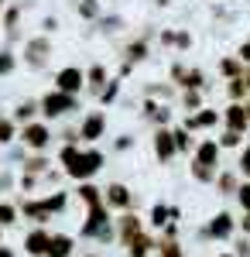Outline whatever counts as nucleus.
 <instances>
[{"label": "nucleus", "mask_w": 250, "mask_h": 257, "mask_svg": "<svg viewBox=\"0 0 250 257\" xmlns=\"http://www.w3.org/2000/svg\"><path fill=\"white\" fill-rule=\"evenodd\" d=\"M69 206V192H52V196H41V199H21V213H24V219H31L35 226H45L48 219L55 216V213H62Z\"/></svg>", "instance_id": "1"}, {"label": "nucleus", "mask_w": 250, "mask_h": 257, "mask_svg": "<svg viewBox=\"0 0 250 257\" xmlns=\"http://www.w3.org/2000/svg\"><path fill=\"white\" fill-rule=\"evenodd\" d=\"M113 226H116V219H110V206H106V202H99V206H89V209H86V223L79 226V237L106 243V240L116 237Z\"/></svg>", "instance_id": "2"}, {"label": "nucleus", "mask_w": 250, "mask_h": 257, "mask_svg": "<svg viewBox=\"0 0 250 257\" xmlns=\"http://www.w3.org/2000/svg\"><path fill=\"white\" fill-rule=\"evenodd\" d=\"M52 38L48 35H31V38L24 41V48H21V62H24V69H31V72H41L48 62H52Z\"/></svg>", "instance_id": "3"}, {"label": "nucleus", "mask_w": 250, "mask_h": 257, "mask_svg": "<svg viewBox=\"0 0 250 257\" xmlns=\"http://www.w3.org/2000/svg\"><path fill=\"white\" fill-rule=\"evenodd\" d=\"M38 103H41V117L45 120H62V117H69L72 110H79V96L62 93V89H48Z\"/></svg>", "instance_id": "4"}, {"label": "nucleus", "mask_w": 250, "mask_h": 257, "mask_svg": "<svg viewBox=\"0 0 250 257\" xmlns=\"http://www.w3.org/2000/svg\"><path fill=\"white\" fill-rule=\"evenodd\" d=\"M18 141L28 148V151L45 155V151L52 148V123H48V120H31V123H24V127H21Z\"/></svg>", "instance_id": "5"}, {"label": "nucleus", "mask_w": 250, "mask_h": 257, "mask_svg": "<svg viewBox=\"0 0 250 257\" xmlns=\"http://www.w3.org/2000/svg\"><path fill=\"white\" fill-rule=\"evenodd\" d=\"M148 55H151V41H148V35H137V38L127 41V45H123V62H120V79L131 76Z\"/></svg>", "instance_id": "6"}, {"label": "nucleus", "mask_w": 250, "mask_h": 257, "mask_svg": "<svg viewBox=\"0 0 250 257\" xmlns=\"http://www.w3.org/2000/svg\"><path fill=\"white\" fill-rule=\"evenodd\" d=\"M168 79L178 86V93H182V89H206V72H202L199 65L175 62L172 69H168Z\"/></svg>", "instance_id": "7"}, {"label": "nucleus", "mask_w": 250, "mask_h": 257, "mask_svg": "<svg viewBox=\"0 0 250 257\" xmlns=\"http://www.w3.org/2000/svg\"><path fill=\"white\" fill-rule=\"evenodd\" d=\"M151 148H154V158H158V165H172V161L178 158V148H175L172 127H154Z\"/></svg>", "instance_id": "8"}, {"label": "nucleus", "mask_w": 250, "mask_h": 257, "mask_svg": "<svg viewBox=\"0 0 250 257\" xmlns=\"http://www.w3.org/2000/svg\"><path fill=\"white\" fill-rule=\"evenodd\" d=\"M219 123H223V110H212V106H202V110H195V113H185V120H182V127L192 131V134L216 131Z\"/></svg>", "instance_id": "9"}, {"label": "nucleus", "mask_w": 250, "mask_h": 257, "mask_svg": "<svg viewBox=\"0 0 250 257\" xmlns=\"http://www.w3.org/2000/svg\"><path fill=\"white\" fill-rule=\"evenodd\" d=\"M99 138H106V113L103 110H89L79 120V141L82 144H96Z\"/></svg>", "instance_id": "10"}, {"label": "nucleus", "mask_w": 250, "mask_h": 257, "mask_svg": "<svg viewBox=\"0 0 250 257\" xmlns=\"http://www.w3.org/2000/svg\"><path fill=\"white\" fill-rule=\"evenodd\" d=\"M240 226H236V219H233V213H226V209H219L216 216L202 226V237L206 240H230L233 233H236Z\"/></svg>", "instance_id": "11"}, {"label": "nucleus", "mask_w": 250, "mask_h": 257, "mask_svg": "<svg viewBox=\"0 0 250 257\" xmlns=\"http://www.w3.org/2000/svg\"><path fill=\"white\" fill-rule=\"evenodd\" d=\"M55 89L79 96V93L86 89V69H79V65H62L55 72Z\"/></svg>", "instance_id": "12"}, {"label": "nucleus", "mask_w": 250, "mask_h": 257, "mask_svg": "<svg viewBox=\"0 0 250 257\" xmlns=\"http://www.w3.org/2000/svg\"><path fill=\"white\" fill-rule=\"evenodd\" d=\"M103 165H106V155L89 144V148H82V161H79V168L72 172V178H76V182H89L93 175H99Z\"/></svg>", "instance_id": "13"}, {"label": "nucleus", "mask_w": 250, "mask_h": 257, "mask_svg": "<svg viewBox=\"0 0 250 257\" xmlns=\"http://www.w3.org/2000/svg\"><path fill=\"white\" fill-rule=\"evenodd\" d=\"M103 202L116 209V213H127V209H134V192L123 185V182H110L106 189H103Z\"/></svg>", "instance_id": "14"}, {"label": "nucleus", "mask_w": 250, "mask_h": 257, "mask_svg": "<svg viewBox=\"0 0 250 257\" xmlns=\"http://www.w3.org/2000/svg\"><path fill=\"white\" fill-rule=\"evenodd\" d=\"M141 117L148 120L151 127H172V106L161 103V99L144 96V106H141Z\"/></svg>", "instance_id": "15"}, {"label": "nucleus", "mask_w": 250, "mask_h": 257, "mask_svg": "<svg viewBox=\"0 0 250 257\" xmlns=\"http://www.w3.org/2000/svg\"><path fill=\"white\" fill-rule=\"evenodd\" d=\"M192 161L209 165V168H219V161H223V148H219V141H216V138H202L199 144H195V151H192Z\"/></svg>", "instance_id": "16"}, {"label": "nucleus", "mask_w": 250, "mask_h": 257, "mask_svg": "<svg viewBox=\"0 0 250 257\" xmlns=\"http://www.w3.org/2000/svg\"><path fill=\"white\" fill-rule=\"evenodd\" d=\"M137 233H144V219L137 216V213H131V209H127V213H120V216H116V240L127 247Z\"/></svg>", "instance_id": "17"}, {"label": "nucleus", "mask_w": 250, "mask_h": 257, "mask_svg": "<svg viewBox=\"0 0 250 257\" xmlns=\"http://www.w3.org/2000/svg\"><path fill=\"white\" fill-rule=\"evenodd\" d=\"M223 127H230V131H240V134H250L247 103H226V110H223Z\"/></svg>", "instance_id": "18"}, {"label": "nucleus", "mask_w": 250, "mask_h": 257, "mask_svg": "<svg viewBox=\"0 0 250 257\" xmlns=\"http://www.w3.org/2000/svg\"><path fill=\"white\" fill-rule=\"evenodd\" d=\"M48 243H52V233L45 226H35L28 237H24V254L28 257H48Z\"/></svg>", "instance_id": "19"}, {"label": "nucleus", "mask_w": 250, "mask_h": 257, "mask_svg": "<svg viewBox=\"0 0 250 257\" xmlns=\"http://www.w3.org/2000/svg\"><path fill=\"white\" fill-rule=\"evenodd\" d=\"M158 41H161L165 48H175V52H189V48H192V35H189L185 28H165V31L158 35Z\"/></svg>", "instance_id": "20"}, {"label": "nucleus", "mask_w": 250, "mask_h": 257, "mask_svg": "<svg viewBox=\"0 0 250 257\" xmlns=\"http://www.w3.org/2000/svg\"><path fill=\"white\" fill-rule=\"evenodd\" d=\"M240 185H243V175H240L236 168H219V175H216V192H219V196H233L236 199Z\"/></svg>", "instance_id": "21"}, {"label": "nucleus", "mask_w": 250, "mask_h": 257, "mask_svg": "<svg viewBox=\"0 0 250 257\" xmlns=\"http://www.w3.org/2000/svg\"><path fill=\"white\" fill-rule=\"evenodd\" d=\"M106 86H110V72H106V65H103V62H93V65L86 69V89H89L93 96H99Z\"/></svg>", "instance_id": "22"}, {"label": "nucleus", "mask_w": 250, "mask_h": 257, "mask_svg": "<svg viewBox=\"0 0 250 257\" xmlns=\"http://www.w3.org/2000/svg\"><path fill=\"white\" fill-rule=\"evenodd\" d=\"M79 161H82V144H62V151H58V165H62V172L72 178V172L79 168Z\"/></svg>", "instance_id": "23"}, {"label": "nucleus", "mask_w": 250, "mask_h": 257, "mask_svg": "<svg viewBox=\"0 0 250 257\" xmlns=\"http://www.w3.org/2000/svg\"><path fill=\"white\" fill-rule=\"evenodd\" d=\"M154 250H158V240L144 230V233H137L131 243H127V257H151Z\"/></svg>", "instance_id": "24"}, {"label": "nucleus", "mask_w": 250, "mask_h": 257, "mask_svg": "<svg viewBox=\"0 0 250 257\" xmlns=\"http://www.w3.org/2000/svg\"><path fill=\"white\" fill-rule=\"evenodd\" d=\"M21 18H24V11H21V4H7V11H4V35L7 41H18L21 38Z\"/></svg>", "instance_id": "25"}, {"label": "nucleus", "mask_w": 250, "mask_h": 257, "mask_svg": "<svg viewBox=\"0 0 250 257\" xmlns=\"http://www.w3.org/2000/svg\"><path fill=\"white\" fill-rule=\"evenodd\" d=\"M76 254V240L69 233H52V243H48V257H72Z\"/></svg>", "instance_id": "26"}, {"label": "nucleus", "mask_w": 250, "mask_h": 257, "mask_svg": "<svg viewBox=\"0 0 250 257\" xmlns=\"http://www.w3.org/2000/svg\"><path fill=\"white\" fill-rule=\"evenodd\" d=\"M172 219H175V206H168V202H154V206H151V216H148V223H151L154 230H165Z\"/></svg>", "instance_id": "27"}, {"label": "nucleus", "mask_w": 250, "mask_h": 257, "mask_svg": "<svg viewBox=\"0 0 250 257\" xmlns=\"http://www.w3.org/2000/svg\"><path fill=\"white\" fill-rule=\"evenodd\" d=\"M38 113H41V103H38V99H21L18 106H14V113H11V117L24 127V123H31V120L38 117Z\"/></svg>", "instance_id": "28"}, {"label": "nucleus", "mask_w": 250, "mask_h": 257, "mask_svg": "<svg viewBox=\"0 0 250 257\" xmlns=\"http://www.w3.org/2000/svg\"><path fill=\"white\" fill-rule=\"evenodd\" d=\"M243 72H247V65L240 62V55H223L219 59V76L223 79H240Z\"/></svg>", "instance_id": "29"}, {"label": "nucleus", "mask_w": 250, "mask_h": 257, "mask_svg": "<svg viewBox=\"0 0 250 257\" xmlns=\"http://www.w3.org/2000/svg\"><path fill=\"white\" fill-rule=\"evenodd\" d=\"M76 196H79V202H86V209H89V206H99V202H103V189L93 185V178H89V182H79Z\"/></svg>", "instance_id": "30"}, {"label": "nucleus", "mask_w": 250, "mask_h": 257, "mask_svg": "<svg viewBox=\"0 0 250 257\" xmlns=\"http://www.w3.org/2000/svg\"><path fill=\"white\" fill-rule=\"evenodd\" d=\"M206 89H182L178 93V99H182V110L185 113H195V110H202L206 106V96H202Z\"/></svg>", "instance_id": "31"}, {"label": "nucleus", "mask_w": 250, "mask_h": 257, "mask_svg": "<svg viewBox=\"0 0 250 257\" xmlns=\"http://www.w3.org/2000/svg\"><path fill=\"white\" fill-rule=\"evenodd\" d=\"M172 134H175V148H178V155H192V151H195L199 141L192 138V131H185V127L178 123V127H172Z\"/></svg>", "instance_id": "32"}, {"label": "nucleus", "mask_w": 250, "mask_h": 257, "mask_svg": "<svg viewBox=\"0 0 250 257\" xmlns=\"http://www.w3.org/2000/svg\"><path fill=\"white\" fill-rule=\"evenodd\" d=\"M223 82H226V96H230V103H247L250 86H247L243 76H240V79H223Z\"/></svg>", "instance_id": "33"}, {"label": "nucleus", "mask_w": 250, "mask_h": 257, "mask_svg": "<svg viewBox=\"0 0 250 257\" xmlns=\"http://www.w3.org/2000/svg\"><path fill=\"white\" fill-rule=\"evenodd\" d=\"M76 14L82 21H99L103 18V0H76Z\"/></svg>", "instance_id": "34"}, {"label": "nucleus", "mask_w": 250, "mask_h": 257, "mask_svg": "<svg viewBox=\"0 0 250 257\" xmlns=\"http://www.w3.org/2000/svg\"><path fill=\"white\" fill-rule=\"evenodd\" d=\"M189 172H192V178L199 182V185H216V175H219V168L199 165V161H192V165H189Z\"/></svg>", "instance_id": "35"}, {"label": "nucleus", "mask_w": 250, "mask_h": 257, "mask_svg": "<svg viewBox=\"0 0 250 257\" xmlns=\"http://www.w3.org/2000/svg\"><path fill=\"white\" fill-rule=\"evenodd\" d=\"M219 148L223 151H233V148H243L247 144V134H240V131H230V127H223V134H219Z\"/></svg>", "instance_id": "36"}, {"label": "nucleus", "mask_w": 250, "mask_h": 257, "mask_svg": "<svg viewBox=\"0 0 250 257\" xmlns=\"http://www.w3.org/2000/svg\"><path fill=\"white\" fill-rule=\"evenodd\" d=\"M48 165H52V161L35 151L31 158H24V175H48Z\"/></svg>", "instance_id": "37"}, {"label": "nucleus", "mask_w": 250, "mask_h": 257, "mask_svg": "<svg viewBox=\"0 0 250 257\" xmlns=\"http://www.w3.org/2000/svg\"><path fill=\"white\" fill-rule=\"evenodd\" d=\"M21 134V123L14 117H0V144H11V141H18Z\"/></svg>", "instance_id": "38"}, {"label": "nucleus", "mask_w": 250, "mask_h": 257, "mask_svg": "<svg viewBox=\"0 0 250 257\" xmlns=\"http://www.w3.org/2000/svg\"><path fill=\"white\" fill-rule=\"evenodd\" d=\"M175 89H178L175 82H165V86H148V89H144V96H151V99H161V103H168V99L175 96Z\"/></svg>", "instance_id": "39"}, {"label": "nucleus", "mask_w": 250, "mask_h": 257, "mask_svg": "<svg viewBox=\"0 0 250 257\" xmlns=\"http://www.w3.org/2000/svg\"><path fill=\"white\" fill-rule=\"evenodd\" d=\"M158 257H185V250H182V243H178V240L161 237V240H158Z\"/></svg>", "instance_id": "40"}, {"label": "nucleus", "mask_w": 250, "mask_h": 257, "mask_svg": "<svg viewBox=\"0 0 250 257\" xmlns=\"http://www.w3.org/2000/svg\"><path fill=\"white\" fill-rule=\"evenodd\" d=\"M18 216H21L18 206H14V202H4V199H0V226H14V223H18Z\"/></svg>", "instance_id": "41"}, {"label": "nucleus", "mask_w": 250, "mask_h": 257, "mask_svg": "<svg viewBox=\"0 0 250 257\" xmlns=\"http://www.w3.org/2000/svg\"><path fill=\"white\" fill-rule=\"evenodd\" d=\"M18 62H21V55H14L11 48H0V76H11L18 69Z\"/></svg>", "instance_id": "42"}, {"label": "nucleus", "mask_w": 250, "mask_h": 257, "mask_svg": "<svg viewBox=\"0 0 250 257\" xmlns=\"http://www.w3.org/2000/svg\"><path fill=\"white\" fill-rule=\"evenodd\" d=\"M120 86H123V79H120V76H116V79H110V86H106V89H103V93H99V103H103V106H110V103H113L116 96H120Z\"/></svg>", "instance_id": "43"}, {"label": "nucleus", "mask_w": 250, "mask_h": 257, "mask_svg": "<svg viewBox=\"0 0 250 257\" xmlns=\"http://www.w3.org/2000/svg\"><path fill=\"white\" fill-rule=\"evenodd\" d=\"M236 172L243 178H250V144H243L240 148V158H236Z\"/></svg>", "instance_id": "44"}, {"label": "nucleus", "mask_w": 250, "mask_h": 257, "mask_svg": "<svg viewBox=\"0 0 250 257\" xmlns=\"http://www.w3.org/2000/svg\"><path fill=\"white\" fill-rule=\"evenodd\" d=\"M236 202H240L243 213H250V178H243V185H240V192H236Z\"/></svg>", "instance_id": "45"}, {"label": "nucleus", "mask_w": 250, "mask_h": 257, "mask_svg": "<svg viewBox=\"0 0 250 257\" xmlns=\"http://www.w3.org/2000/svg\"><path fill=\"white\" fill-rule=\"evenodd\" d=\"M120 18H99V31H120Z\"/></svg>", "instance_id": "46"}, {"label": "nucleus", "mask_w": 250, "mask_h": 257, "mask_svg": "<svg viewBox=\"0 0 250 257\" xmlns=\"http://www.w3.org/2000/svg\"><path fill=\"white\" fill-rule=\"evenodd\" d=\"M62 144H82V141H79V127H69V131H62Z\"/></svg>", "instance_id": "47"}, {"label": "nucleus", "mask_w": 250, "mask_h": 257, "mask_svg": "<svg viewBox=\"0 0 250 257\" xmlns=\"http://www.w3.org/2000/svg\"><path fill=\"white\" fill-rule=\"evenodd\" d=\"M236 55H240V62H243V65H250V38H243V41H240Z\"/></svg>", "instance_id": "48"}, {"label": "nucleus", "mask_w": 250, "mask_h": 257, "mask_svg": "<svg viewBox=\"0 0 250 257\" xmlns=\"http://www.w3.org/2000/svg\"><path fill=\"white\" fill-rule=\"evenodd\" d=\"M236 257H250V237H243V240H236V250H233Z\"/></svg>", "instance_id": "49"}, {"label": "nucleus", "mask_w": 250, "mask_h": 257, "mask_svg": "<svg viewBox=\"0 0 250 257\" xmlns=\"http://www.w3.org/2000/svg\"><path fill=\"white\" fill-rule=\"evenodd\" d=\"M236 226L243 230V237H250V213H243V216L236 219Z\"/></svg>", "instance_id": "50"}, {"label": "nucleus", "mask_w": 250, "mask_h": 257, "mask_svg": "<svg viewBox=\"0 0 250 257\" xmlns=\"http://www.w3.org/2000/svg\"><path fill=\"white\" fill-rule=\"evenodd\" d=\"M55 28H58L55 18H45V21H41V35H48V31H55Z\"/></svg>", "instance_id": "51"}, {"label": "nucleus", "mask_w": 250, "mask_h": 257, "mask_svg": "<svg viewBox=\"0 0 250 257\" xmlns=\"http://www.w3.org/2000/svg\"><path fill=\"white\" fill-rule=\"evenodd\" d=\"M131 144H134V138H131V134H123V138L116 141L113 148H116V151H127V148H131Z\"/></svg>", "instance_id": "52"}, {"label": "nucleus", "mask_w": 250, "mask_h": 257, "mask_svg": "<svg viewBox=\"0 0 250 257\" xmlns=\"http://www.w3.org/2000/svg\"><path fill=\"white\" fill-rule=\"evenodd\" d=\"M0 257H18V254H14L11 247H4V243H0Z\"/></svg>", "instance_id": "53"}, {"label": "nucleus", "mask_w": 250, "mask_h": 257, "mask_svg": "<svg viewBox=\"0 0 250 257\" xmlns=\"http://www.w3.org/2000/svg\"><path fill=\"white\" fill-rule=\"evenodd\" d=\"M7 4H11V0H0V14H4V11H7Z\"/></svg>", "instance_id": "54"}, {"label": "nucleus", "mask_w": 250, "mask_h": 257, "mask_svg": "<svg viewBox=\"0 0 250 257\" xmlns=\"http://www.w3.org/2000/svg\"><path fill=\"white\" fill-rule=\"evenodd\" d=\"M158 4H161V7H165V4H172V0H158Z\"/></svg>", "instance_id": "55"}, {"label": "nucleus", "mask_w": 250, "mask_h": 257, "mask_svg": "<svg viewBox=\"0 0 250 257\" xmlns=\"http://www.w3.org/2000/svg\"><path fill=\"white\" fill-rule=\"evenodd\" d=\"M0 243H4V226H0Z\"/></svg>", "instance_id": "56"}, {"label": "nucleus", "mask_w": 250, "mask_h": 257, "mask_svg": "<svg viewBox=\"0 0 250 257\" xmlns=\"http://www.w3.org/2000/svg\"><path fill=\"white\" fill-rule=\"evenodd\" d=\"M219 257H236V254H219Z\"/></svg>", "instance_id": "57"}, {"label": "nucleus", "mask_w": 250, "mask_h": 257, "mask_svg": "<svg viewBox=\"0 0 250 257\" xmlns=\"http://www.w3.org/2000/svg\"><path fill=\"white\" fill-rule=\"evenodd\" d=\"M82 257H99V254H82Z\"/></svg>", "instance_id": "58"}, {"label": "nucleus", "mask_w": 250, "mask_h": 257, "mask_svg": "<svg viewBox=\"0 0 250 257\" xmlns=\"http://www.w3.org/2000/svg\"><path fill=\"white\" fill-rule=\"evenodd\" d=\"M247 113H250V96H247Z\"/></svg>", "instance_id": "59"}, {"label": "nucleus", "mask_w": 250, "mask_h": 257, "mask_svg": "<svg viewBox=\"0 0 250 257\" xmlns=\"http://www.w3.org/2000/svg\"><path fill=\"white\" fill-rule=\"evenodd\" d=\"M247 144H250V134H247Z\"/></svg>", "instance_id": "60"}]
</instances>
